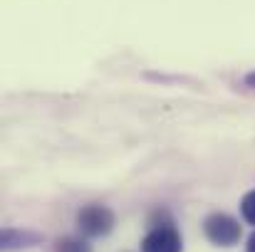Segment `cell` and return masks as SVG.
Masks as SVG:
<instances>
[{"label":"cell","instance_id":"cell-1","mask_svg":"<svg viewBox=\"0 0 255 252\" xmlns=\"http://www.w3.org/2000/svg\"><path fill=\"white\" fill-rule=\"evenodd\" d=\"M203 233L206 238L218 245V248H233L241 243V235H243V228L241 223L228 215V213H213L203 220Z\"/></svg>","mask_w":255,"mask_h":252},{"label":"cell","instance_id":"cell-2","mask_svg":"<svg viewBox=\"0 0 255 252\" xmlns=\"http://www.w3.org/2000/svg\"><path fill=\"white\" fill-rule=\"evenodd\" d=\"M77 228L85 238H102V235H109L112 228H114V213L107 208V205H85L80 213H77Z\"/></svg>","mask_w":255,"mask_h":252},{"label":"cell","instance_id":"cell-3","mask_svg":"<svg viewBox=\"0 0 255 252\" xmlns=\"http://www.w3.org/2000/svg\"><path fill=\"white\" fill-rule=\"evenodd\" d=\"M141 252H183V240L171 223L154 225L141 240Z\"/></svg>","mask_w":255,"mask_h":252},{"label":"cell","instance_id":"cell-4","mask_svg":"<svg viewBox=\"0 0 255 252\" xmlns=\"http://www.w3.org/2000/svg\"><path fill=\"white\" fill-rule=\"evenodd\" d=\"M42 235L37 233H30V230H12L7 228L2 233V250H20V248H30L35 243H40Z\"/></svg>","mask_w":255,"mask_h":252},{"label":"cell","instance_id":"cell-5","mask_svg":"<svg viewBox=\"0 0 255 252\" xmlns=\"http://www.w3.org/2000/svg\"><path fill=\"white\" fill-rule=\"evenodd\" d=\"M52 252H92V248H89V243H87L85 238L67 235V238H60L52 245Z\"/></svg>","mask_w":255,"mask_h":252},{"label":"cell","instance_id":"cell-6","mask_svg":"<svg viewBox=\"0 0 255 252\" xmlns=\"http://www.w3.org/2000/svg\"><path fill=\"white\" fill-rule=\"evenodd\" d=\"M241 215H243V220L248 225L255 228V188L243 195V200H241Z\"/></svg>","mask_w":255,"mask_h":252},{"label":"cell","instance_id":"cell-7","mask_svg":"<svg viewBox=\"0 0 255 252\" xmlns=\"http://www.w3.org/2000/svg\"><path fill=\"white\" fill-rule=\"evenodd\" d=\"M246 252H255V230H253V235L248 238V243H246Z\"/></svg>","mask_w":255,"mask_h":252},{"label":"cell","instance_id":"cell-8","mask_svg":"<svg viewBox=\"0 0 255 252\" xmlns=\"http://www.w3.org/2000/svg\"><path fill=\"white\" fill-rule=\"evenodd\" d=\"M246 84H248V86H253V89H255V72H251V75H246Z\"/></svg>","mask_w":255,"mask_h":252}]
</instances>
